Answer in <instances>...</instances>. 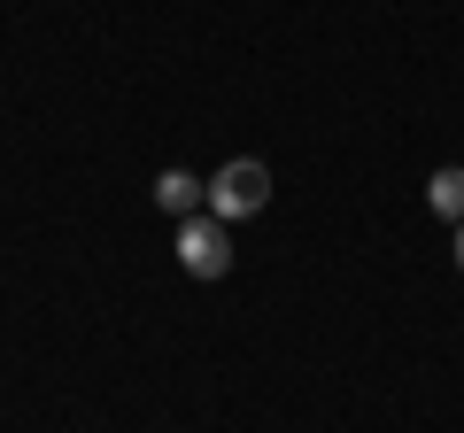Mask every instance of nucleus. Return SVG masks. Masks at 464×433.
Wrapping results in <instances>:
<instances>
[{
  "instance_id": "20e7f679",
  "label": "nucleus",
  "mask_w": 464,
  "mask_h": 433,
  "mask_svg": "<svg viewBox=\"0 0 464 433\" xmlns=\"http://www.w3.org/2000/svg\"><path fill=\"white\" fill-rule=\"evenodd\" d=\"M426 209L441 216V225H464V170H457V163L426 178Z\"/></svg>"
},
{
  "instance_id": "39448f33",
  "label": "nucleus",
  "mask_w": 464,
  "mask_h": 433,
  "mask_svg": "<svg viewBox=\"0 0 464 433\" xmlns=\"http://www.w3.org/2000/svg\"><path fill=\"white\" fill-rule=\"evenodd\" d=\"M457 271H464V225H457Z\"/></svg>"
},
{
  "instance_id": "f03ea898",
  "label": "nucleus",
  "mask_w": 464,
  "mask_h": 433,
  "mask_svg": "<svg viewBox=\"0 0 464 433\" xmlns=\"http://www.w3.org/2000/svg\"><path fill=\"white\" fill-rule=\"evenodd\" d=\"M179 264L194 271V279H225V271H232L225 216H179Z\"/></svg>"
},
{
  "instance_id": "7ed1b4c3",
  "label": "nucleus",
  "mask_w": 464,
  "mask_h": 433,
  "mask_svg": "<svg viewBox=\"0 0 464 433\" xmlns=\"http://www.w3.org/2000/svg\"><path fill=\"white\" fill-rule=\"evenodd\" d=\"M155 201H163L170 216H201L209 209V186H201L194 170H163V178H155Z\"/></svg>"
},
{
  "instance_id": "f257e3e1",
  "label": "nucleus",
  "mask_w": 464,
  "mask_h": 433,
  "mask_svg": "<svg viewBox=\"0 0 464 433\" xmlns=\"http://www.w3.org/2000/svg\"><path fill=\"white\" fill-rule=\"evenodd\" d=\"M264 201H271V170L256 163V155H232L225 170L209 178V216H264Z\"/></svg>"
}]
</instances>
